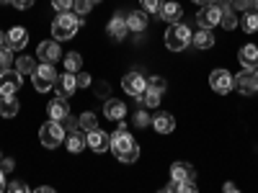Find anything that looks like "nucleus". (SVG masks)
I'll list each match as a JSON object with an SVG mask.
<instances>
[{"instance_id":"obj_51","label":"nucleus","mask_w":258,"mask_h":193,"mask_svg":"<svg viewBox=\"0 0 258 193\" xmlns=\"http://www.w3.org/2000/svg\"><path fill=\"white\" fill-rule=\"evenodd\" d=\"M3 44H8V34L0 31V47H3Z\"/></svg>"},{"instance_id":"obj_11","label":"nucleus","mask_w":258,"mask_h":193,"mask_svg":"<svg viewBox=\"0 0 258 193\" xmlns=\"http://www.w3.org/2000/svg\"><path fill=\"white\" fill-rule=\"evenodd\" d=\"M21 75L18 70H6L0 72V95H16V90L21 88Z\"/></svg>"},{"instance_id":"obj_28","label":"nucleus","mask_w":258,"mask_h":193,"mask_svg":"<svg viewBox=\"0 0 258 193\" xmlns=\"http://www.w3.org/2000/svg\"><path fill=\"white\" fill-rule=\"evenodd\" d=\"M16 70H18L21 75H31V72L36 70V62H34V57H29V54L18 57V59H16Z\"/></svg>"},{"instance_id":"obj_48","label":"nucleus","mask_w":258,"mask_h":193,"mask_svg":"<svg viewBox=\"0 0 258 193\" xmlns=\"http://www.w3.org/2000/svg\"><path fill=\"white\" fill-rule=\"evenodd\" d=\"M3 188H8V185H6V170L0 167V190H3Z\"/></svg>"},{"instance_id":"obj_35","label":"nucleus","mask_w":258,"mask_h":193,"mask_svg":"<svg viewBox=\"0 0 258 193\" xmlns=\"http://www.w3.org/2000/svg\"><path fill=\"white\" fill-rule=\"evenodd\" d=\"M220 26H222V29H227V31H232L235 26H238V16H235V11H232V8L222 11V21H220Z\"/></svg>"},{"instance_id":"obj_19","label":"nucleus","mask_w":258,"mask_h":193,"mask_svg":"<svg viewBox=\"0 0 258 193\" xmlns=\"http://www.w3.org/2000/svg\"><path fill=\"white\" fill-rule=\"evenodd\" d=\"M240 64H243V70H255L258 67V47L255 44H245L238 54Z\"/></svg>"},{"instance_id":"obj_25","label":"nucleus","mask_w":258,"mask_h":193,"mask_svg":"<svg viewBox=\"0 0 258 193\" xmlns=\"http://www.w3.org/2000/svg\"><path fill=\"white\" fill-rule=\"evenodd\" d=\"M191 41H194V47H197V49H212V47H214L212 29H202V31H197V34L191 36Z\"/></svg>"},{"instance_id":"obj_52","label":"nucleus","mask_w":258,"mask_h":193,"mask_svg":"<svg viewBox=\"0 0 258 193\" xmlns=\"http://www.w3.org/2000/svg\"><path fill=\"white\" fill-rule=\"evenodd\" d=\"M253 8H255V11H258V0H253Z\"/></svg>"},{"instance_id":"obj_36","label":"nucleus","mask_w":258,"mask_h":193,"mask_svg":"<svg viewBox=\"0 0 258 193\" xmlns=\"http://www.w3.org/2000/svg\"><path fill=\"white\" fill-rule=\"evenodd\" d=\"M91 8H93V3H91V0H75V3H73V11L83 18V16H88L91 13Z\"/></svg>"},{"instance_id":"obj_31","label":"nucleus","mask_w":258,"mask_h":193,"mask_svg":"<svg viewBox=\"0 0 258 193\" xmlns=\"http://www.w3.org/2000/svg\"><path fill=\"white\" fill-rule=\"evenodd\" d=\"M243 31H248V34L258 31V11H245V16H243Z\"/></svg>"},{"instance_id":"obj_8","label":"nucleus","mask_w":258,"mask_h":193,"mask_svg":"<svg viewBox=\"0 0 258 193\" xmlns=\"http://www.w3.org/2000/svg\"><path fill=\"white\" fill-rule=\"evenodd\" d=\"M232 85H235V88H238L243 95L258 93V75H255V70H243L238 77L232 80Z\"/></svg>"},{"instance_id":"obj_38","label":"nucleus","mask_w":258,"mask_h":193,"mask_svg":"<svg viewBox=\"0 0 258 193\" xmlns=\"http://www.w3.org/2000/svg\"><path fill=\"white\" fill-rule=\"evenodd\" d=\"M73 3L75 0H52V8L57 13H68V11H73Z\"/></svg>"},{"instance_id":"obj_53","label":"nucleus","mask_w":258,"mask_h":193,"mask_svg":"<svg viewBox=\"0 0 258 193\" xmlns=\"http://www.w3.org/2000/svg\"><path fill=\"white\" fill-rule=\"evenodd\" d=\"M0 3H11V0H0Z\"/></svg>"},{"instance_id":"obj_23","label":"nucleus","mask_w":258,"mask_h":193,"mask_svg":"<svg viewBox=\"0 0 258 193\" xmlns=\"http://www.w3.org/2000/svg\"><path fill=\"white\" fill-rule=\"evenodd\" d=\"M18 101H16V95H0V116L3 119H13L16 114H18Z\"/></svg>"},{"instance_id":"obj_44","label":"nucleus","mask_w":258,"mask_h":193,"mask_svg":"<svg viewBox=\"0 0 258 193\" xmlns=\"http://www.w3.org/2000/svg\"><path fill=\"white\" fill-rule=\"evenodd\" d=\"M11 3H13L18 11H26V8H31V6L36 3V0H11Z\"/></svg>"},{"instance_id":"obj_12","label":"nucleus","mask_w":258,"mask_h":193,"mask_svg":"<svg viewBox=\"0 0 258 193\" xmlns=\"http://www.w3.org/2000/svg\"><path fill=\"white\" fill-rule=\"evenodd\" d=\"M85 144H88L93 152H106V149L111 147V137L106 134V132H101V129H93V132H85Z\"/></svg>"},{"instance_id":"obj_16","label":"nucleus","mask_w":258,"mask_h":193,"mask_svg":"<svg viewBox=\"0 0 258 193\" xmlns=\"http://www.w3.org/2000/svg\"><path fill=\"white\" fill-rule=\"evenodd\" d=\"M153 129L158 134H170L176 129V119L170 116L168 111H158L155 116H153Z\"/></svg>"},{"instance_id":"obj_5","label":"nucleus","mask_w":258,"mask_h":193,"mask_svg":"<svg viewBox=\"0 0 258 193\" xmlns=\"http://www.w3.org/2000/svg\"><path fill=\"white\" fill-rule=\"evenodd\" d=\"M39 142L44 144L47 149L59 147V144L64 142V129H62V124L54 121V119L44 121V124H41V129H39Z\"/></svg>"},{"instance_id":"obj_15","label":"nucleus","mask_w":258,"mask_h":193,"mask_svg":"<svg viewBox=\"0 0 258 193\" xmlns=\"http://www.w3.org/2000/svg\"><path fill=\"white\" fill-rule=\"evenodd\" d=\"M103 116L111 119V121H121V119L126 116L124 101H119V98H106V103H103Z\"/></svg>"},{"instance_id":"obj_42","label":"nucleus","mask_w":258,"mask_h":193,"mask_svg":"<svg viewBox=\"0 0 258 193\" xmlns=\"http://www.w3.org/2000/svg\"><path fill=\"white\" fill-rule=\"evenodd\" d=\"M109 90H111V88H109L106 82H96V95H98V98H109Z\"/></svg>"},{"instance_id":"obj_37","label":"nucleus","mask_w":258,"mask_h":193,"mask_svg":"<svg viewBox=\"0 0 258 193\" xmlns=\"http://www.w3.org/2000/svg\"><path fill=\"white\" fill-rule=\"evenodd\" d=\"M140 6L145 13H158L160 6H163V0H140Z\"/></svg>"},{"instance_id":"obj_49","label":"nucleus","mask_w":258,"mask_h":193,"mask_svg":"<svg viewBox=\"0 0 258 193\" xmlns=\"http://www.w3.org/2000/svg\"><path fill=\"white\" fill-rule=\"evenodd\" d=\"M36 193H54V188H49V185H41V188H36Z\"/></svg>"},{"instance_id":"obj_2","label":"nucleus","mask_w":258,"mask_h":193,"mask_svg":"<svg viewBox=\"0 0 258 193\" xmlns=\"http://www.w3.org/2000/svg\"><path fill=\"white\" fill-rule=\"evenodd\" d=\"M80 29V16L75 11H68V13H57V18L52 21V36L57 41H68L78 34Z\"/></svg>"},{"instance_id":"obj_29","label":"nucleus","mask_w":258,"mask_h":193,"mask_svg":"<svg viewBox=\"0 0 258 193\" xmlns=\"http://www.w3.org/2000/svg\"><path fill=\"white\" fill-rule=\"evenodd\" d=\"M142 106H147V109H158L160 106V93H155V90H150V88H145V93L137 98Z\"/></svg>"},{"instance_id":"obj_21","label":"nucleus","mask_w":258,"mask_h":193,"mask_svg":"<svg viewBox=\"0 0 258 193\" xmlns=\"http://www.w3.org/2000/svg\"><path fill=\"white\" fill-rule=\"evenodd\" d=\"M70 114V106H68V98H54L52 103H49V119H54V121H62L64 116Z\"/></svg>"},{"instance_id":"obj_43","label":"nucleus","mask_w":258,"mask_h":193,"mask_svg":"<svg viewBox=\"0 0 258 193\" xmlns=\"http://www.w3.org/2000/svg\"><path fill=\"white\" fill-rule=\"evenodd\" d=\"M232 6L238 11H250L253 8V0H232Z\"/></svg>"},{"instance_id":"obj_55","label":"nucleus","mask_w":258,"mask_h":193,"mask_svg":"<svg viewBox=\"0 0 258 193\" xmlns=\"http://www.w3.org/2000/svg\"><path fill=\"white\" fill-rule=\"evenodd\" d=\"M255 75H258V67H255Z\"/></svg>"},{"instance_id":"obj_3","label":"nucleus","mask_w":258,"mask_h":193,"mask_svg":"<svg viewBox=\"0 0 258 193\" xmlns=\"http://www.w3.org/2000/svg\"><path fill=\"white\" fill-rule=\"evenodd\" d=\"M188 44H191L188 26L178 24V21H176V24H168V29H165V47L170 52H183Z\"/></svg>"},{"instance_id":"obj_20","label":"nucleus","mask_w":258,"mask_h":193,"mask_svg":"<svg viewBox=\"0 0 258 193\" xmlns=\"http://www.w3.org/2000/svg\"><path fill=\"white\" fill-rule=\"evenodd\" d=\"M158 16L165 21V24H176V21L183 16V8L176 3V0H170V3H163V6H160Z\"/></svg>"},{"instance_id":"obj_33","label":"nucleus","mask_w":258,"mask_h":193,"mask_svg":"<svg viewBox=\"0 0 258 193\" xmlns=\"http://www.w3.org/2000/svg\"><path fill=\"white\" fill-rule=\"evenodd\" d=\"M11 64H13V49L8 44H3L0 47V72L11 70Z\"/></svg>"},{"instance_id":"obj_27","label":"nucleus","mask_w":258,"mask_h":193,"mask_svg":"<svg viewBox=\"0 0 258 193\" xmlns=\"http://www.w3.org/2000/svg\"><path fill=\"white\" fill-rule=\"evenodd\" d=\"M78 126H80V132H93V129H98V119H96V114H93V111L80 114Z\"/></svg>"},{"instance_id":"obj_47","label":"nucleus","mask_w":258,"mask_h":193,"mask_svg":"<svg viewBox=\"0 0 258 193\" xmlns=\"http://www.w3.org/2000/svg\"><path fill=\"white\" fill-rule=\"evenodd\" d=\"M217 6H220L222 11H227V8H232V0H217Z\"/></svg>"},{"instance_id":"obj_34","label":"nucleus","mask_w":258,"mask_h":193,"mask_svg":"<svg viewBox=\"0 0 258 193\" xmlns=\"http://www.w3.org/2000/svg\"><path fill=\"white\" fill-rule=\"evenodd\" d=\"M147 88L163 95V93L168 90V82H165V77H160V75H153V77H147Z\"/></svg>"},{"instance_id":"obj_6","label":"nucleus","mask_w":258,"mask_h":193,"mask_svg":"<svg viewBox=\"0 0 258 193\" xmlns=\"http://www.w3.org/2000/svg\"><path fill=\"white\" fill-rule=\"evenodd\" d=\"M121 88H124V93H126V95L140 98V95L145 93V88H147V77H145V75H140V72H129V75H124V77H121Z\"/></svg>"},{"instance_id":"obj_45","label":"nucleus","mask_w":258,"mask_h":193,"mask_svg":"<svg viewBox=\"0 0 258 193\" xmlns=\"http://www.w3.org/2000/svg\"><path fill=\"white\" fill-rule=\"evenodd\" d=\"M0 167H3V170H6V173H11V170L16 167V162H13L11 157H0Z\"/></svg>"},{"instance_id":"obj_4","label":"nucleus","mask_w":258,"mask_h":193,"mask_svg":"<svg viewBox=\"0 0 258 193\" xmlns=\"http://www.w3.org/2000/svg\"><path fill=\"white\" fill-rule=\"evenodd\" d=\"M54 80H57V70H54L52 62L36 64V70L31 72V82H34V88H36L39 93L52 90V88H54Z\"/></svg>"},{"instance_id":"obj_14","label":"nucleus","mask_w":258,"mask_h":193,"mask_svg":"<svg viewBox=\"0 0 258 193\" xmlns=\"http://www.w3.org/2000/svg\"><path fill=\"white\" fill-rule=\"evenodd\" d=\"M109 36L114 39V41H121L126 34H129V26H126V16L124 13H114V18L109 21Z\"/></svg>"},{"instance_id":"obj_50","label":"nucleus","mask_w":258,"mask_h":193,"mask_svg":"<svg viewBox=\"0 0 258 193\" xmlns=\"http://www.w3.org/2000/svg\"><path fill=\"white\" fill-rule=\"evenodd\" d=\"M197 6H212V3H217V0H194Z\"/></svg>"},{"instance_id":"obj_18","label":"nucleus","mask_w":258,"mask_h":193,"mask_svg":"<svg viewBox=\"0 0 258 193\" xmlns=\"http://www.w3.org/2000/svg\"><path fill=\"white\" fill-rule=\"evenodd\" d=\"M170 178L173 180H194L197 178V170L191 162H173L170 165Z\"/></svg>"},{"instance_id":"obj_32","label":"nucleus","mask_w":258,"mask_h":193,"mask_svg":"<svg viewBox=\"0 0 258 193\" xmlns=\"http://www.w3.org/2000/svg\"><path fill=\"white\" fill-rule=\"evenodd\" d=\"M132 121H135V126H150V121H153V119H150V109H147V106H142L140 103V109L135 111V116H132Z\"/></svg>"},{"instance_id":"obj_10","label":"nucleus","mask_w":258,"mask_h":193,"mask_svg":"<svg viewBox=\"0 0 258 193\" xmlns=\"http://www.w3.org/2000/svg\"><path fill=\"white\" fill-rule=\"evenodd\" d=\"M54 90H57L59 98H70V95L78 90L75 72H68V70H64L62 75H57V80H54Z\"/></svg>"},{"instance_id":"obj_26","label":"nucleus","mask_w":258,"mask_h":193,"mask_svg":"<svg viewBox=\"0 0 258 193\" xmlns=\"http://www.w3.org/2000/svg\"><path fill=\"white\" fill-rule=\"evenodd\" d=\"M165 193H197V183L194 180H173L165 185Z\"/></svg>"},{"instance_id":"obj_17","label":"nucleus","mask_w":258,"mask_h":193,"mask_svg":"<svg viewBox=\"0 0 258 193\" xmlns=\"http://www.w3.org/2000/svg\"><path fill=\"white\" fill-rule=\"evenodd\" d=\"M26 44H29L26 29H24V26H13V29L8 31V47H11L13 52H18V49H26Z\"/></svg>"},{"instance_id":"obj_30","label":"nucleus","mask_w":258,"mask_h":193,"mask_svg":"<svg viewBox=\"0 0 258 193\" xmlns=\"http://www.w3.org/2000/svg\"><path fill=\"white\" fill-rule=\"evenodd\" d=\"M64 70L68 72H80L83 70V57L78 52H70L68 57H64Z\"/></svg>"},{"instance_id":"obj_9","label":"nucleus","mask_w":258,"mask_h":193,"mask_svg":"<svg viewBox=\"0 0 258 193\" xmlns=\"http://www.w3.org/2000/svg\"><path fill=\"white\" fill-rule=\"evenodd\" d=\"M209 88H212L214 93H220V95L230 93V90H232V75H230L227 70H212V75H209Z\"/></svg>"},{"instance_id":"obj_46","label":"nucleus","mask_w":258,"mask_h":193,"mask_svg":"<svg viewBox=\"0 0 258 193\" xmlns=\"http://www.w3.org/2000/svg\"><path fill=\"white\" fill-rule=\"evenodd\" d=\"M222 188H225V193H238V185H235V183H225Z\"/></svg>"},{"instance_id":"obj_56","label":"nucleus","mask_w":258,"mask_h":193,"mask_svg":"<svg viewBox=\"0 0 258 193\" xmlns=\"http://www.w3.org/2000/svg\"><path fill=\"white\" fill-rule=\"evenodd\" d=\"M0 157H3V155H0Z\"/></svg>"},{"instance_id":"obj_39","label":"nucleus","mask_w":258,"mask_h":193,"mask_svg":"<svg viewBox=\"0 0 258 193\" xmlns=\"http://www.w3.org/2000/svg\"><path fill=\"white\" fill-rule=\"evenodd\" d=\"M59 124H62V129H64V132H68V134H70V132H75V129H80V126H78V119H73L70 114L64 116V119H62Z\"/></svg>"},{"instance_id":"obj_40","label":"nucleus","mask_w":258,"mask_h":193,"mask_svg":"<svg viewBox=\"0 0 258 193\" xmlns=\"http://www.w3.org/2000/svg\"><path fill=\"white\" fill-rule=\"evenodd\" d=\"M75 80H78V88H88V85L93 82L88 72H75Z\"/></svg>"},{"instance_id":"obj_54","label":"nucleus","mask_w":258,"mask_h":193,"mask_svg":"<svg viewBox=\"0 0 258 193\" xmlns=\"http://www.w3.org/2000/svg\"><path fill=\"white\" fill-rule=\"evenodd\" d=\"M91 3H98V0H91Z\"/></svg>"},{"instance_id":"obj_7","label":"nucleus","mask_w":258,"mask_h":193,"mask_svg":"<svg viewBox=\"0 0 258 193\" xmlns=\"http://www.w3.org/2000/svg\"><path fill=\"white\" fill-rule=\"evenodd\" d=\"M220 21H222V8L217 3H212V6H202L199 16H197V24L202 29H214V26H220Z\"/></svg>"},{"instance_id":"obj_13","label":"nucleus","mask_w":258,"mask_h":193,"mask_svg":"<svg viewBox=\"0 0 258 193\" xmlns=\"http://www.w3.org/2000/svg\"><path fill=\"white\" fill-rule=\"evenodd\" d=\"M36 54H39V59L41 62H57V59H62V49H59V44H57V39L54 41H41L39 44V49H36Z\"/></svg>"},{"instance_id":"obj_22","label":"nucleus","mask_w":258,"mask_h":193,"mask_svg":"<svg viewBox=\"0 0 258 193\" xmlns=\"http://www.w3.org/2000/svg\"><path fill=\"white\" fill-rule=\"evenodd\" d=\"M85 147H88V144H85V132L75 129V132H70V134H68V152H73V155H80Z\"/></svg>"},{"instance_id":"obj_1","label":"nucleus","mask_w":258,"mask_h":193,"mask_svg":"<svg viewBox=\"0 0 258 193\" xmlns=\"http://www.w3.org/2000/svg\"><path fill=\"white\" fill-rule=\"evenodd\" d=\"M111 152L116 155V160H121V162H135L137 157H140V144L135 142V137L126 132V124H124V119L119 121V129L111 134Z\"/></svg>"},{"instance_id":"obj_41","label":"nucleus","mask_w":258,"mask_h":193,"mask_svg":"<svg viewBox=\"0 0 258 193\" xmlns=\"http://www.w3.org/2000/svg\"><path fill=\"white\" fill-rule=\"evenodd\" d=\"M8 190H13V193H29V185L24 183V180H13V183H8Z\"/></svg>"},{"instance_id":"obj_24","label":"nucleus","mask_w":258,"mask_h":193,"mask_svg":"<svg viewBox=\"0 0 258 193\" xmlns=\"http://www.w3.org/2000/svg\"><path fill=\"white\" fill-rule=\"evenodd\" d=\"M126 26H129V31H145L147 29V13L145 11H132L126 16Z\"/></svg>"}]
</instances>
